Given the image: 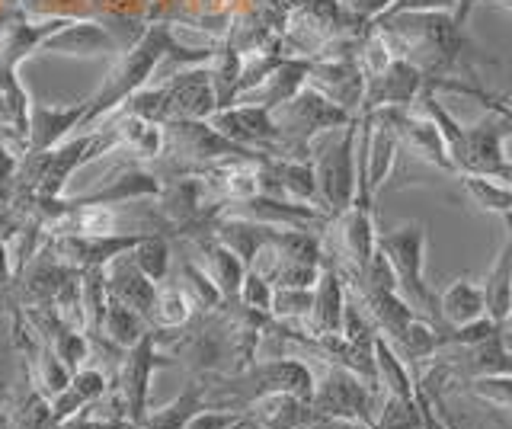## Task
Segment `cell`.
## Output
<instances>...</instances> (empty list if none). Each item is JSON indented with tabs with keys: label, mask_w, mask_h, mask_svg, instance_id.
<instances>
[{
	"label": "cell",
	"mask_w": 512,
	"mask_h": 429,
	"mask_svg": "<svg viewBox=\"0 0 512 429\" xmlns=\"http://www.w3.org/2000/svg\"><path fill=\"white\" fill-rule=\"evenodd\" d=\"M173 45V33L167 26H151L144 29L141 39L132 45L128 52H122V58L116 61V68L109 71V77L103 81V87L87 100V113L84 122H80L77 132H93L116 113V109L138 93L141 87L151 84V77L157 74V68L164 65V55ZM74 132V135H77Z\"/></svg>",
	"instance_id": "obj_1"
},
{
	"label": "cell",
	"mask_w": 512,
	"mask_h": 429,
	"mask_svg": "<svg viewBox=\"0 0 512 429\" xmlns=\"http://www.w3.org/2000/svg\"><path fill=\"white\" fill-rule=\"evenodd\" d=\"M352 119L356 116L346 113L343 106L330 103L324 93H317L314 87L304 84L292 100L282 103L279 109H272V122H276V135H279L276 157L311 161L317 138L343 129Z\"/></svg>",
	"instance_id": "obj_2"
},
{
	"label": "cell",
	"mask_w": 512,
	"mask_h": 429,
	"mask_svg": "<svg viewBox=\"0 0 512 429\" xmlns=\"http://www.w3.org/2000/svg\"><path fill=\"white\" fill-rule=\"evenodd\" d=\"M378 250L391 263L397 292L407 298V305L445 330L439 317V295L426 282V225L423 221H404L391 231H378Z\"/></svg>",
	"instance_id": "obj_3"
},
{
	"label": "cell",
	"mask_w": 512,
	"mask_h": 429,
	"mask_svg": "<svg viewBox=\"0 0 512 429\" xmlns=\"http://www.w3.org/2000/svg\"><path fill=\"white\" fill-rule=\"evenodd\" d=\"M356 138H359V116L343 129L330 132L324 145H314L311 164L317 177V196L320 209L330 218L349 209V202L356 199Z\"/></svg>",
	"instance_id": "obj_4"
},
{
	"label": "cell",
	"mask_w": 512,
	"mask_h": 429,
	"mask_svg": "<svg viewBox=\"0 0 512 429\" xmlns=\"http://www.w3.org/2000/svg\"><path fill=\"white\" fill-rule=\"evenodd\" d=\"M164 365H173V359L157 346L154 327H148V330H144V337L132 349H125L122 359L116 362V369H112L109 394L122 404L125 417L132 423H138V426L144 420V413H148L151 378H154L157 369H164Z\"/></svg>",
	"instance_id": "obj_5"
},
{
	"label": "cell",
	"mask_w": 512,
	"mask_h": 429,
	"mask_svg": "<svg viewBox=\"0 0 512 429\" xmlns=\"http://www.w3.org/2000/svg\"><path fill=\"white\" fill-rule=\"evenodd\" d=\"M311 407L330 420L372 426V420H375V385H368V381L352 369L324 362V372L314 375Z\"/></svg>",
	"instance_id": "obj_6"
},
{
	"label": "cell",
	"mask_w": 512,
	"mask_h": 429,
	"mask_svg": "<svg viewBox=\"0 0 512 429\" xmlns=\"http://www.w3.org/2000/svg\"><path fill=\"white\" fill-rule=\"evenodd\" d=\"M372 113H378L394 129L400 151H410L416 161H423V164L455 177V167L448 161L445 141L436 125H432V119H426L423 113H410V106H384V109H372Z\"/></svg>",
	"instance_id": "obj_7"
},
{
	"label": "cell",
	"mask_w": 512,
	"mask_h": 429,
	"mask_svg": "<svg viewBox=\"0 0 512 429\" xmlns=\"http://www.w3.org/2000/svg\"><path fill=\"white\" fill-rule=\"evenodd\" d=\"M164 90V122L173 119H208L218 113V97L212 84V71L205 65H192L176 71L170 81L160 84Z\"/></svg>",
	"instance_id": "obj_8"
},
{
	"label": "cell",
	"mask_w": 512,
	"mask_h": 429,
	"mask_svg": "<svg viewBox=\"0 0 512 429\" xmlns=\"http://www.w3.org/2000/svg\"><path fill=\"white\" fill-rule=\"evenodd\" d=\"M208 122L240 148H247L253 154H276V145H279L276 122H272V113L263 106L234 103V106H224L218 113H212Z\"/></svg>",
	"instance_id": "obj_9"
},
{
	"label": "cell",
	"mask_w": 512,
	"mask_h": 429,
	"mask_svg": "<svg viewBox=\"0 0 512 429\" xmlns=\"http://www.w3.org/2000/svg\"><path fill=\"white\" fill-rule=\"evenodd\" d=\"M308 87L336 106H343L346 113L359 116L362 100H365V74L359 68V58H311V74H308Z\"/></svg>",
	"instance_id": "obj_10"
},
{
	"label": "cell",
	"mask_w": 512,
	"mask_h": 429,
	"mask_svg": "<svg viewBox=\"0 0 512 429\" xmlns=\"http://www.w3.org/2000/svg\"><path fill=\"white\" fill-rule=\"evenodd\" d=\"M148 234V231H144ZM144 234H106V237H77V234H52L45 237V247L55 253V257L71 266V269H96L106 266L122 253L135 250V244Z\"/></svg>",
	"instance_id": "obj_11"
},
{
	"label": "cell",
	"mask_w": 512,
	"mask_h": 429,
	"mask_svg": "<svg viewBox=\"0 0 512 429\" xmlns=\"http://www.w3.org/2000/svg\"><path fill=\"white\" fill-rule=\"evenodd\" d=\"M426 74L407 58H391L388 68L365 77V100L359 113H372L384 106H413L416 97L423 93Z\"/></svg>",
	"instance_id": "obj_12"
},
{
	"label": "cell",
	"mask_w": 512,
	"mask_h": 429,
	"mask_svg": "<svg viewBox=\"0 0 512 429\" xmlns=\"http://www.w3.org/2000/svg\"><path fill=\"white\" fill-rule=\"evenodd\" d=\"M122 49L119 36L109 33L103 23L93 20H64L58 29H52L36 52L45 55H71V58H93V55H116Z\"/></svg>",
	"instance_id": "obj_13"
},
{
	"label": "cell",
	"mask_w": 512,
	"mask_h": 429,
	"mask_svg": "<svg viewBox=\"0 0 512 429\" xmlns=\"http://www.w3.org/2000/svg\"><path fill=\"white\" fill-rule=\"evenodd\" d=\"M84 113H87V100H77L71 106L32 103L29 106L26 151L23 154H42V151L58 148L64 138H71L80 129V122H84Z\"/></svg>",
	"instance_id": "obj_14"
},
{
	"label": "cell",
	"mask_w": 512,
	"mask_h": 429,
	"mask_svg": "<svg viewBox=\"0 0 512 429\" xmlns=\"http://www.w3.org/2000/svg\"><path fill=\"white\" fill-rule=\"evenodd\" d=\"M183 241L196 250V263L202 266V273L218 285V292L224 298V305H237V295H240V282H244L247 266L240 263L234 253L224 247L212 231H199V234H189Z\"/></svg>",
	"instance_id": "obj_15"
},
{
	"label": "cell",
	"mask_w": 512,
	"mask_h": 429,
	"mask_svg": "<svg viewBox=\"0 0 512 429\" xmlns=\"http://www.w3.org/2000/svg\"><path fill=\"white\" fill-rule=\"evenodd\" d=\"M343 311H346V282L330 260L320 266V276L314 282V301L311 311L304 317V324H298L311 337H327V333L343 330Z\"/></svg>",
	"instance_id": "obj_16"
},
{
	"label": "cell",
	"mask_w": 512,
	"mask_h": 429,
	"mask_svg": "<svg viewBox=\"0 0 512 429\" xmlns=\"http://www.w3.org/2000/svg\"><path fill=\"white\" fill-rule=\"evenodd\" d=\"M160 186L164 180L157 177L154 170L148 167H128L119 173V180H106L103 186H96L93 193H84V196H71L64 199V205H132V202H141V199H157L160 196Z\"/></svg>",
	"instance_id": "obj_17"
},
{
	"label": "cell",
	"mask_w": 512,
	"mask_h": 429,
	"mask_svg": "<svg viewBox=\"0 0 512 429\" xmlns=\"http://www.w3.org/2000/svg\"><path fill=\"white\" fill-rule=\"evenodd\" d=\"M308 74H311V58L285 55V58H279V65L272 68L250 93H244L237 103L263 106L272 113V109H279L282 103H288L304 84H308Z\"/></svg>",
	"instance_id": "obj_18"
},
{
	"label": "cell",
	"mask_w": 512,
	"mask_h": 429,
	"mask_svg": "<svg viewBox=\"0 0 512 429\" xmlns=\"http://www.w3.org/2000/svg\"><path fill=\"white\" fill-rule=\"evenodd\" d=\"M503 125L493 113L480 116L477 122L464 125V173H480V177H496V170L506 164V151H503Z\"/></svg>",
	"instance_id": "obj_19"
},
{
	"label": "cell",
	"mask_w": 512,
	"mask_h": 429,
	"mask_svg": "<svg viewBox=\"0 0 512 429\" xmlns=\"http://www.w3.org/2000/svg\"><path fill=\"white\" fill-rule=\"evenodd\" d=\"M208 231H212L218 241L228 247L234 257L244 263L247 269L253 266V260L260 257L263 247L276 237L279 228L272 225H260V221H250V218H240V215H228V212H218L212 221H208Z\"/></svg>",
	"instance_id": "obj_20"
},
{
	"label": "cell",
	"mask_w": 512,
	"mask_h": 429,
	"mask_svg": "<svg viewBox=\"0 0 512 429\" xmlns=\"http://www.w3.org/2000/svg\"><path fill=\"white\" fill-rule=\"evenodd\" d=\"M128 253H132V250H128ZM128 253H122V257H116L112 263H106V269H103L106 295H109V301H119V305L138 311L144 321H148V311L154 305L157 285L141 273Z\"/></svg>",
	"instance_id": "obj_21"
},
{
	"label": "cell",
	"mask_w": 512,
	"mask_h": 429,
	"mask_svg": "<svg viewBox=\"0 0 512 429\" xmlns=\"http://www.w3.org/2000/svg\"><path fill=\"white\" fill-rule=\"evenodd\" d=\"M506 221V241L496 253L493 266L487 269V279L480 282L484 289V305H487V317L493 324H506L509 317V301H512V212L503 215Z\"/></svg>",
	"instance_id": "obj_22"
},
{
	"label": "cell",
	"mask_w": 512,
	"mask_h": 429,
	"mask_svg": "<svg viewBox=\"0 0 512 429\" xmlns=\"http://www.w3.org/2000/svg\"><path fill=\"white\" fill-rule=\"evenodd\" d=\"M103 125H112L119 135V151H128L138 161H160L164 154V125L151 122V119H138V116H125V113H112Z\"/></svg>",
	"instance_id": "obj_23"
},
{
	"label": "cell",
	"mask_w": 512,
	"mask_h": 429,
	"mask_svg": "<svg viewBox=\"0 0 512 429\" xmlns=\"http://www.w3.org/2000/svg\"><path fill=\"white\" fill-rule=\"evenodd\" d=\"M439 317L445 327H464L471 321H480L487 317V305H484V289L480 282L458 276L442 289L439 295Z\"/></svg>",
	"instance_id": "obj_24"
},
{
	"label": "cell",
	"mask_w": 512,
	"mask_h": 429,
	"mask_svg": "<svg viewBox=\"0 0 512 429\" xmlns=\"http://www.w3.org/2000/svg\"><path fill=\"white\" fill-rule=\"evenodd\" d=\"M205 391H208V378L189 375L186 388L173 397L164 407H148L141 420V429H186V423L196 417L205 407Z\"/></svg>",
	"instance_id": "obj_25"
},
{
	"label": "cell",
	"mask_w": 512,
	"mask_h": 429,
	"mask_svg": "<svg viewBox=\"0 0 512 429\" xmlns=\"http://www.w3.org/2000/svg\"><path fill=\"white\" fill-rule=\"evenodd\" d=\"M375 385L400 401H416V378L410 375V365L394 353V346L381 333L375 337Z\"/></svg>",
	"instance_id": "obj_26"
},
{
	"label": "cell",
	"mask_w": 512,
	"mask_h": 429,
	"mask_svg": "<svg viewBox=\"0 0 512 429\" xmlns=\"http://www.w3.org/2000/svg\"><path fill=\"white\" fill-rule=\"evenodd\" d=\"M196 317V308L192 301L186 298V292L180 285H157V295H154V305L148 311V327H154L157 333H176L192 324Z\"/></svg>",
	"instance_id": "obj_27"
},
{
	"label": "cell",
	"mask_w": 512,
	"mask_h": 429,
	"mask_svg": "<svg viewBox=\"0 0 512 429\" xmlns=\"http://www.w3.org/2000/svg\"><path fill=\"white\" fill-rule=\"evenodd\" d=\"M394 346V353L404 359L407 365L426 362L439 353L442 346V327H436L426 317H413V321L397 333L394 340H388Z\"/></svg>",
	"instance_id": "obj_28"
},
{
	"label": "cell",
	"mask_w": 512,
	"mask_h": 429,
	"mask_svg": "<svg viewBox=\"0 0 512 429\" xmlns=\"http://www.w3.org/2000/svg\"><path fill=\"white\" fill-rule=\"evenodd\" d=\"M128 257H132V263L154 285L167 282V276H170V257H173V253H170V234H164V231H148L135 244V250L128 253Z\"/></svg>",
	"instance_id": "obj_29"
},
{
	"label": "cell",
	"mask_w": 512,
	"mask_h": 429,
	"mask_svg": "<svg viewBox=\"0 0 512 429\" xmlns=\"http://www.w3.org/2000/svg\"><path fill=\"white\" fill-rule=\"evenodd\" d=\"M144 330H148V321L138 311L119 305V301H109L106 305L103 327H100L106 343H112L116 349H132L144 337Z\"/></svg>",
	"instance_id": "obj_30"
},
{
	"label": "cell",
	"mask_w": 512,
	"mask_h": 429,
	"mask_svg": "<svg viewBox=\"0 0 512 429\" xmlns=\"http://www.w3.org/2000/svg\"><path fill=\"white\" fill-rule=\"evenodd\" d=\"M458 183L464 186V193H468V199L480 212H490L500 218L512 212V189L503 186L500 180L480 177V173H458Z\"/></svg>",
	"instance_id": "obj_31"
},
{
	"label": "cell",
	"mask_w": 512,
	"mask_h": 429,
	"mask_svg": "<svg viewBox=\"0 0 512 429\" xmlns=\"http://www.w3.org/2000/svg\"><path fill=\"white\" fill-rule=\"evenodd\" d=\"M4 429H55L52 401L29 388L20 401L4 413Z\"/></svg>",
	"instance_id": "obj_32"
},
{
	"label": "cell",
	"mask_w": 512,
	"mask_h": 429,
	"mask_svg": "<svg viewBox=\"0 0 512 429\" xmlns=\"http://www.w3.org/2000/svg\"><path fill=\"white\" fill-rule=\"evenodd\" d=\"M176 285H180V289L186 292V298L192 301L196 314H212V311H218L224 305L218 285L202 273L199 263H192V260H183V266H180V282H176Z\"/></svg>",
	"instance_id": "obj_33"
},
{
	"label": "cell",
	"mask_w": 512,
	"mask_h": 429,
	"mask_svg": "<svg viewBox=\"0 0 512 429\" xmlns=\"http://www.w3.org/2000/svg\"><path fill=\"white\" fill-rule=\"evenodd\" d=\"M314 289H272L269 317L282 324H304V317L311 311Z\"/></svg>",
	"instance_id": "obj_34"
},
{
	"label": "cell",
	"mask_w": 512,
	"mask_h": 429,
	"mask_svg": "<svg viewBox=\"0 0 512 429\" xmlns=\"http://www.w3.org/2000/svg\"><path fill=\"white\" fill-rule=\"evenodd\" d=\"M471 394L477 401H484L487 407H500V410H512V372L503 375H480L468 381Z\"/></svg>",
	"instance_id": "obj_35"
},
{
	"label": "cell",
	"mask_w": 512,
	"mask_h": 429,
	"mask_svg": "<svg viewBox=\"0 0 512 429\" xmlns=\"http://www.w3.org/2000/svg\"><path fill=\"white\" fill-rule=\"evenodd\" d=\"M68 385L74 388V394L84 401L87 407H93L96 401H103V394L109 391V375L96 365H80V369L71 372Z\"/></svg>",
	"instance_id": "obj_36"
},
{
	"label": "cell",
	"mask_w": 512,
	"mask_h": 429,
	"mask_svg": "<svg viewBox=\"0 0 512 429\" xmlns=\"http://www.w3.org/2000/svg\"><path fill=\"white\" fill-rule=\"evenodd\" d=\"M237 305H244L256 314H269V305H272V282L256 273L250 266L244 273V282H240V295H237Z\"/></svg>",
	"instance_id": "obj_37"
},
{
	"label": "cell",
	"mask_w": 512,
	"mask_h": 429,
	"mask_svg": "<svg viewBox=\"0 0 512 429\" xmlns=\"http://www.w3.org/2000/svg\"><path fill=\"white\" fill-rule=\"evenodd\" d=\"M16 273H13V263H10V250L4 234H0V311H7L13 301H16Z\"/></svg>",
	"instance_id": "obj_38"
},
{
	"label": "cell",
	"mask_w": 512,
	"mask_h": 429,
	"mask_svg": "<svg viewBox=\"0 0 512 429\" xmlns=\"http://www.w3.org/2000/svg\"><path fill=\"white\" fill-rule=\"evenodd\" d=\"M240 410H215V407H202L196 417L186 423V429H228L234 423Z\"/></svg>",
	"instance_id": "obj_39"
},
{
	"label": "cell",
	"mask_w": 512,
	"mask_h": 429,
	"mask_svg": "<svg viewBox=\"0 0 512 429\" xmlns=\"http://www.w3.org/2000/svg\"><path fill=\"white\" fill-rule=\"evenodd\" d=\"M480 103H484L487 113H493L496 119H500L503 135L509 138L512 135V103L506 97H500V93H490V90L484 93V97H480Z\"/></svg>",
	"instance_id": "obj_40"
},
{
	"label": "cell",
	"mask_w": 512,
	"mask_h": 429,
	"mask_svg": "<svg viewBox=\"0 0 512 429\" xmlns=\"http://www.w3.org/2000/svg\"><path fill=\"white\" fill-rule=\"evenodd\" d=\"M493 180H500L503 186H509V189H512V161H506L500 170H496V177H493Z\"/></svg>",
	"instance_id": "obj_41"
},
{
	"label": "cell",
	"mask_w": 512,
	"mask_h": 429,
	"mask_svg": "<svg viewBox=\"0 0 512 429\" xmlns=\"http://www.w3.org/2000/svg\"><path fill=\"white\" fill-rule=\"evenodd\" d=\"M500 330H503V340H506L509 353H512V301H509V317H506V324H503Z\"/></svg>",
	"instance_id": "obj_42"
},
{
	"label": "cell",
	"mask_w": 512,
	"mask_h": 429,
	"mask_svg": "<svg viewBox=\"0 0 512 429\" xmlns=\"http://www.w3.org/2000/svg\"><path fill=\"white\" fill-rule=\"evenodd\" d=\"M487 4H493V7H500V10L512 13V0H487Z\"/></svg>",
	"instance_id": "obj_43"
},
{
	"label": "cell",
	"mask_w": 512,
	"mask_h": 429,
	"mask_svg": "<svg viewBox=\"0 0 512 429\" xmlns=\"http://www.w3.org/2000/svg\"><path fill=\"white\" fill-rule=\"evenodd\" d=\"M474 4H480V0H474Z\"/></svg>",
	"instance_id": "obj_44"
}]
</instances>
